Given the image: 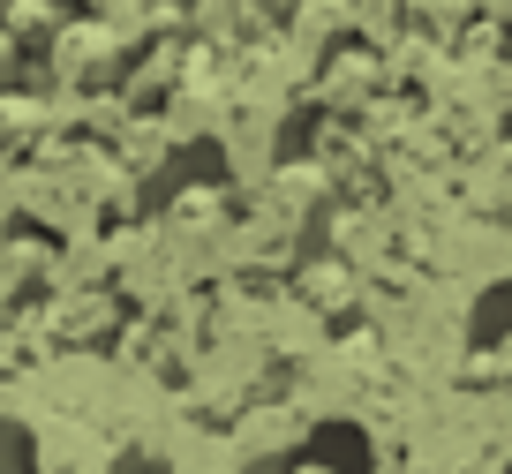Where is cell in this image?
Masks as SVG:
<instances>
[{"label":"cell","instance_id":"1","mask_svg":"<svg viewBox=\"0 0 512 474\" xmlns=\"http://www.w3.org/2000/svg\"><path fill=\"white\" fill-rule=\"evenodd\" d=\"M256 8H294V0H256Z\"/></svg>","mask_w":512,"mask_h":474}]
</instances>
